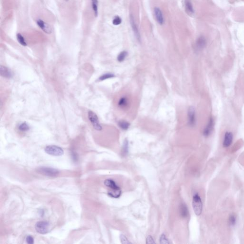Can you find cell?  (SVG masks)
Returning a JSON list of instances; mask_svg holds the SVG:
<instances>
[{
	"label": "cell",
	"mask_w": 244,
	"mask_h": 244,
	"mask_svg": "<svg viewBox=\"0 0 244 244\" xmlns=\"http://www.w3.org/2000/svg\"><path fill=\"white\" fill-rule=\"evenodd\" d=\"M0 73L2 77L6 78H11L13 75L11 70L9 68L2 66H1L0 67Z\"/></svg>",
	"instance_id": "obj_14"
},
{
	"label": "cell",
	"mask_w": 244,
	"mask_h": 244,
	"mask_svg": "<svg viewBox=\"0 0 244 244\" xmlns=\"http://www.w3.org/2000/svg\"><path fill=\"white\" fill-rule=\"evenodd\" d=\"M179 211L181 216L182 217L186 218L188 216L189 212H188V208L186 205L184 204H182L180 206Z\"/></svg>",
	"instance_id": "obj_16"
},
{
	"label": "cell",
	"mask_w": 244,
	"mask_h": 244,
	"mask_svg": "<svg viewBox=\"0 0 244 244\" xmlns=\"http://www.w3.org/2000/svg\"><path fill=\"white\" fill-rule=\"evenodd\" d=\"M65 1L67 2L68 1V0H65Z\"/></svg>",
	"instance_id": "obj_31"
},
{
	"label": "cell",
	"mask_w": 244,
	"mask_h": 244,
	"mask_svg": "<svg viewBox=\"0 0 244 244\" xmlns=\"http://www.w3.org/2000/svg\"><path fill=\"white\" fill-rule=\"evenodd\" d=\"M233 140V134L232 133L230 132H227L224 136L223 140V146L224 148H227L232 144Z\"/></svg>",
	"instance_id": "obj_11"
},
{
	"label": "cell",
	"mask_w": 244,
	"mask_h": 244,
	"mask_svg": "<svg viewBox=\"0 0 244 244\" xmlns=\"http://www.w3.org/2000/svg\"><path fill=\"white\" fill-rule=\"evenodd\" d=\"M154 13L157 23L160 25L163 24L165 21L161 10L158 7H155L154 9Z\"/></svg>",
	"instance_id": "obj_13"
},
{
	"label": "cell",
	"mask_w": 244,
	"mask_h": 244,
	"mask_svg": "<svg viewBox=\"0 0 244 244\" xmlns=\"http://www.w3.org/2000/svg\"><path fill=\"white\" fill-rule=\"evenodd\" d=\"M127 104H128V100L126 97H123L120 99L118 105L120 107H127Z\"/></svg>",
	"instance_id": "obj_20"
},
{
	"label": "cell",
	"mask_w": 244,
	"mask_h": 244,
	"mask_svg": "<svg viewBox=\"0 0 244 244\" xmlns=\"http://www.w3.org/2000/svg\"><path fill=\"white\" fill-rule=\"evenodd\" d=\"M114 77H115V75H114V74H113V73H106V74L102 75L101 77L99 78V80H101V81H103V80L107 79L112 78H114Z\"/></svg>",
	"instance_id": "obj_24"
},
{
	"label": "cell",
	"mask_w": 244,
	"mask_h": 244,
	"mask_svg": "<svg viewBox=\"0 0 244 244\" xmlns=\"http://www.w3.org/2000/svg\"><path fill=\"white\" fill-rule=\"evenodd\" d=\"M45 152L53 156H61L64 154V150L62 148L56 145H48L45 148Z\"/></svg>",
	"instance_id": "obj_3"
},
{
	"label": "cell",
	"mask_w": 244,
	"mask_h": 244,
	"mask_svg": "<svg viewBox=\"0 0 244 244\" xmlns=\"http://www.w3.org/2000/svg\"><path fill=\"white\" fill-rule=\"evenodd\" d=\"M19 129L21 131L27 132L30 129V127H29V126H28V124L24 122V123H22V124L20 125L19 126Z\"/></svg>",
	"instance_id": "obj_23"
},
{
	"label": "cell",
	"mask_w": 244,
	"mask_h": 244,
	"mask_svg": "<svg viewBox=\"0 0 244 244\" xmlns=\"http://www.w3.org/2000/svg\"><path fill=\"white\" fill-rule=\"evenodd\" d=\"M128 142L127 140H126L124 142V145H123V148H122V155L125 156L126 155L128 154Z\"/></svg>",
	"instance_id": "obj_22"
},
{
	"label": "cell",
	"mask_w": 244,
	"mask_h": 244,
	"mask_svg": "<svg viewBox=\"0 0 244 244\" xmlns=\"http://www.w3.org/2000/svg\"><path fill=\"white\" fill-rule=\"evenodd\" d=\"M35 228L38 233L41 234H45L49 231L50 224L45 221L38 222L35 225Z\"/></svg>",
	"instance_id": "obj_4"
},
{
	"label": "cell",
	"mask_w": 244,
	"mask_h": 244,
	"mask_svg": "<svg viewBox=\"0 0 244 244\" xmlns=\"http://www.w3.org/2000/svg\"><path fill=\"white\" fill-rule=\"evenodd\" d=\"M207 44V41L205 38L201 36L197 39L196 43V49L197 51H201L203 49Z\"/></svg>",
	"instance_id": "obj_12"
},
{
	"label": "cell",
	"mask_w": 244,
	"mask_h": 244,
	"mask_svg": "<svg viewBox=\"0 0 244 244\" xmlns=\"http://www.w3.org/2000/svg\"><path fill=\"white\" fill-rule=\"evenodd\" d=\"M215 122L213 117H211L208 121L207 126L205 127L203 131V135L205 137H208L213 132L214 128Z\"/></svg>",
	"instance_id": "obj_8"
},
{
	"label": "cell",
	"mask_w": 244,
	"mask_h": 244,
	"mask_svg": "<svg viewBox=\"0 0 244 244\" xmlns=\"http://www.w3.org/2000/svg\"><path fill=\"white\" fill-rule=\"evenodd\" d=\"M88 117L91 123L96 130H97V131L102 130V126L100 124L98 116L96 114H95L92 111H89Z\"/></svg>",
	"instance_id": "obj_6"
},
{
	"label": "cell",
	"mask_w": 244,
	"mask_h": 244,
	"mask_svg": "<svg viewBox=\"0 0 244 244\" xmlns=\"http://www.w3.org/2000/svg\"><path fill=\"white\" fill-rule=\"evenodd\" d=\"M146 243L147 244H155V242L153 239V238L149 235L146 239Z\"/></svg>",
	"instance_id": "obj_30"
},
{
	"label": "cell",
	"mask_w": 244,
	"mask_h": 244,
	"mask_svg": "<svg viewBox=\"0 0 244 244\" xmlns=\"http://www.w3.org/2000/svg\"><path fill=\"white\" fill-rule=\"evenodd\" d=\"M236 217L233 215L230 216L229 218V224L231 226H234L236 223Z\"/></svg>",
	"instance_id": "obj_25"
},
{
	"label": "cell",
	"mask_w": 244,
	"mask_h": 244,
	"mask_svg": "<svg viewBox=\"0 0 244 244\" xmlns=\"http://www.w3.org/2000/svg\"><path fill=\"white\" fill-rule=\"evenodd\" d=\"M185 9L187 14L189 15H193L194 14V10L192 3L190 0H185Z\"/></svg>",
	"instance_id": "obj_15"
},
{
	"label": "cell",
	"mask_w": 244,
	"mask_h": 244,
	"mask_svg": "<svg viewBox=\"0 0 244 244\" xmlns=\"http://www.w3.org/2000/svg\"><path fill=\"white\" fill-rule=\"evenodd\" d=\"M37 172L41 174L48 176H55L58 175L59 171L54 168L41 167L37 169Z\"/></svg>",
	"instance_id": "obj_5"
},
{
	"label": "cell",
	"mask_w": 244,
	"mask_h": 244,
	"mask_svg": "<svg viewBox=\"0 0 244 244\" xmlns=\"http://www.w3.org/2000/svg\"><path fill=\"white\" fill-rule=\"evenodd\" d=\"M104 185L112 189L108 193V195L114 198H118L121 196V189L114 181L111 179H107L104 181Z\"/></svg>",
	"instance_id": "obj_1"
},
{
	"label": "cell",
	"mask_w": 244,
	"mask_h": 244,
	"mask_svg": "<svg viewBox=\"0 0 244 244\" xmlns=\"http://www.w3.org/2000/svg\"><path fill=\"white\" fill-rule=\"evenodd\" d=\"M121 241L122 244H130V242L128 241L127 238L124 235H121L120 236Z\"/></svg>",
	"instance_id": "obj_28"
},
{
	"label": "cell",
	"mask_w": 244,
	"mask_h": 244,
	"mask_svg": "<svg viewBox=\"0 0 244 244\" xmlns=\"http://www.w3.org/2000/svg\"><path fill=\"white\" fill-rule=\"evenodd\" d=\"M188 120L189 126L191 127L195 126L196 125V114L195 108L190 107L188 111Z\"/></svg>",
	"instance_id": "obj_7"
},
{
	"label": "cell",
	"mask_w": 244,
	"mask_h": 244,
	"mask_svg": "<svg viewBox=\"0 0 244 244\" xmlns=\"http://www.w3.org/2000/svg\"><path fill=\"white\" fill-rule=\"evenodd\" d=\"M16 38H17L18 42L20 43V44L24 46H26L27 45V43L25 40L24 38L20 33L17 34Z\"/></svg>",
	"instance_id": "obj_19"
},
{
	"label": "cell",
	"mask_w": 244,
	"mask_h": 244,
	"mask_svg": "<svg viewBox=\"0 0 244 244\" xmlns=\"http://www.w3.org/2000/svg\"><path fill=\"white\" fill-rule=\"evenodd\" d=\"M36 24L39 28L47 34H51L52 32V29L48 24L45 23L43 20L39 19L36 21Z\"/></svg>",
	"instance_id": "obj_9"
},
{
	"label": "cell",
	"mask_w": 244,
	"mask_h": 244,
	"mask_svg": "<svg viewBox=\"0 0 244 244\" xmlns=\"http://www.w3.org/2000/svg\"><path fill=\"white\" fill-rule=\"evenodd\" d=\"M26 243L29 244H32L34 243V239H33V238L31 235H28L26 237Z\"/></svg>",
	"instance_id": "obj_29"
},
{
	"label": "cell",
	"mask_w": 244,
	"mask_h": 244,
	"mask_svg": "<svg viewBox=\"0 0 244 244\" xmlns=\"http://www.w3.org/2000/svg\"><path fill=\"white\" fill-rule=\"evenodd\" d=\"M193 208L196 215L199 216L202 212L203 204L200 197L198 194L194 195L193 198Z\"/></svg>",
	"instance_id": "obj_2"
},
{
	"label": "cell",
	"mask_w": 244,
	"mask_h": 244,
	"mask_svg": "<svg viewBox=\"0 0 244 244\" xmlns=\"http://www.w3.org/2000/svg\"><path fill=\"white\" fill-rule=\"evenodd\" d=\"M122 20L120 17L118 16H115L113 21V24L115 25H119L120 24H121Z\"/></svg>",
	"instance_id": "obj_26"
},
{
	"label": "cell",
	"mask_w": 244,
	"mask_h": 244,
	"mask_svg": "<svg viewBox=\"0 0 244 244\" xmlns=\"http://www.w3.org/2000/svg\"><path fill=\"white\" fill-rule=\"evenodd\" d=\"M130 22L133 33H134V36L136 37L137 39L139 42H141V36H140V32L139 31L138 28L137 26V24L135 22L134 18H133V15H131L130 16Z\"/></svg>",
	"instance_id": "obj_10"
},
{
	"label": "cell",
	"mask_w": 244,
	"mask_h": 244,
	"mask_svg": "<svg viewBox=\"0 0 244 244\" xmlns=\"http://www.w3.org/2000/svg\"><path fill=\"white\" fill-rule=\"evenodd\" d=\"M92 10L94 12L95 16L97 17L98 14V0H92Z\"/></svg>",
	"instance_id": "obj_17"
},
{
	"label": "cell",
	"mask_w": 244,
	"mask_h": 244,
	"mask_svg": "<svg viewBox=\"0 0 244 244\" xmlns=\"http://www.w3.org/2000/svg\"><path fill=\"white\" fill-rule=\"evenodd\" d=\"M161 244H169V242L165 235H162L160 239Z\"/></svg>",
	"instance_id": "obj_27"
},
{
	"label": "cell",
	"mask_w": 244,
	"mask_h": 244,
	"mask_svg": "<svg viewBox=\"0 0 244 244\" xmlns=\"http://www.w3.org/2000/svg\"><path fill=\"white\" fill-rule=\"evenodd\" d=\"M127 52L126 51H123V52H122L121 53H120L119 54V55H118V57H117V60L118 61V62H122L124 61L125 60V59H126V57L127 56Z\"/></svg>",
	"instance_id": "obj_21"
},
{
	"label": "cell",
	"mask_w": 244,
	"mask_h": 244,
	"mask_svg": "<svg viewBox=\"0 0 244 244\" xmlns=\"http://www.w3.org/2000/svg\"><path fill=\"white\" fill-rule=\"evenodd\" d=\"M118 126L122 129L126 130L129 128L130 124L126 121L122 120L119 122Z\"/></svg>",
	"instance_id": "obj_18"
}]
</instances>
